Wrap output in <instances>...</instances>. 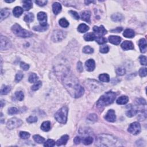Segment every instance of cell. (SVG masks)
<instances>
[{
    "mask_svg": "<svg viewBox=\"0 0 147 147\" xmlns=\"http://www.w3.org/2000/svg\"><path fill=\"white\" fill-rule=\"evenodd\" d=\"M62 80L64 87L73 97L79 98L84 94V88L79 84L76 77L71 73L65 74Z\"/></svg>",
    "mask_w": 147,
    "mask_h": 147,
    "instance_id": "1",
    "label": "cell"
},
{
    "mask_svg": "<svg viewBox=\"0 0 147 147\" xmlns=\"http://www.w3.org/2000/svg\"><path fill=\"white\" fill-rule=\"evenodd\" d=\"M96 145L98 147H119L122 146L120 141L114 136L106 134H102L97 136Z\"/></svg>",
    "mask_w": 147,
    "mask_h": 147,
    "instance_id": "2",
    "label": "cell"
},
{
    "mask_svg": "<svg viewBox=\"0 0 147 147\" xmlns=\"http://www.w3.org/2000/svg\"><path fill=\"white\" fill-rule=\"evenodd\" d=\"M116 93L113 91H108L102 95L97 102V106L102 108L111 104L116 98Z\"/></svg>",
    "mask_w": 147,
    "mask_h": 147,
    "instance_id": "3",
    "label": "cell"
},
{
    "mask_svg": "<svg viewBox=\"0 0 147 147\" xmlns=\"http://www.w3.org/2000/svg\"><path fill=\"white\" fill-rule=\"evenodd\" d=\"M12 31L16 36L21 38L30 37L32 36V34L25 29H23L19 24H15L12 27Z\"/></svg>",
    "mask_w": 147,
    "mask_h": 147,
    "instance_id": "4",
    "label": "cell"
},
{
    "mask_svg": "<svg viewBox=\"0 0 147 147\" xmlns=\"http://www.w3.org/2000/svg\"><path fill=\"white\" fill-rule=\"evenodd\" d=\"M68 108L64 106L56 112L55 115V118L58 122L64 124L67 122L68 115Z\"/></svg>",
    "mask_w": 147,
    "mask_h": 147,
    "instance_id": "5",
    "label": "cell"
},
{
    "mask_svg": "<svg viewBox=\"0 0 147 147\" xmlns=\"http://www.w3.org/2000/svg\"><path fill=\"white\" fill-rule=\"evenodd\" d=\"M23 124V121L21 119L17 118H13L9 119L7 122V127L9 129H13L20 127Z\"/></svg>",
    "mask_w": 147,
    "mask_h": 147,
    "instance_id": "6",
    "label": "cell"
},
{
    "mask_svg": "<svg viewBox=\"0 0 147 147\" xmlns=\"http://www.w3.org/2000/svg\"><path fill=\"white\" fill-rule=\"evenodd\" d=\"M66 34L63 31L60 30H56L54 31L51 36V39L54 42L61 41L65 38Z\"/></svg>",
    "mask_w": 147,
    "mask_h": 147,
    "instance_id": "7",
    "label": "cell"
},
{
    "mask_svg": "<svg viewBox=\"0 0 147 147\" xmlns=\"http://www.w3.org/2000/svg\"><path fill=\"white\" fill-rule=\"evenodd\" d=\"M128 131L134 135H137L141 132V126L139 122L132 123L129 126Z\"/></svg>",
    "mask_w": 147,
    "mask_h": 147,
    "instance_id": "8",
    "label": "cell"
},
{
    "mask_svg": "<svg viewBox=\"0 0 147 147\" xmlns=\"http://www.w3.org/2000/svg\"><path fill=\"white\" fill-rule=\"evenodd\" d=\"M11 42L10 40L6 36H1V50H6L11 47Z\"/></svg>",
    "mask_w": 147,
    "mask_h": 147,
    "instance_id": "9",
    "label": "cell"
},
{
    "mask_svg": "<svg viewBox=\"0 0 147 147\" xmlns=\"http://www.w3.org/2000/svg\"><path fill=\"white\" fill-rule=\"evenodd\" d=\"M37 19L40 22V25L43 27L47 26V16L44 12H39L37 15Z\"/></svg>",
    "mask_w": 147,
    "mask_h": 147,
    "instance_id": "10",
    "label": "cell"
},
{
    "mask_svg": "<svg viewBox=\"0 0 147 147\" xmlns=\"http://www.w3.org/2000/svg\"><path fill=\"white\" fill-rule=\"evenodd\" d=\"M105 119L106 121H109L110 122H115V119H116V115H115L114 110L110 109L107 112L105 116Z\"/></svg>",
    "mask_w": 147,
    "mask_h": 147,
    "instance_id": "11",
    "label": "cell"
},
{
    "mask_svg": "<svg viewBox=\"0 0 147 147\" xmlns=\"http://www.w3.org/2000/svg\"><path fill=\"white\" fill-rule=\"evenodd\" d=\"M91 82H89L88 83V84H89V86L90 88L93 90H98V89L101 90V88H102V84H101L99 83V82L95 81V80H90Z\"/></svg>",
    "mask_w": 147,
    "mask_h": 147,
    "instance_id": "12",
    "label": "cell"
},
{
    "mask_svg": "<svg viewBox=\"0 0 147 147\" xmlns=\"http://www.w3.org/2000/svg\"><path fill=\"white\" fill-rule=\"evenodd\" d=\"M85 66L88 71H93L95 69V63L93 59H89L86 62Z\"/></svg>",
    "mask_w": 147,
    "mask_h": 147,
    "instance_id": "13",
    "label": "cell"
},
{
    "mask_svg": "<svg viewBox=\"0 0 147 147\" xmlns=\"http://www.w3.org/2000/svg\"><path fill=\"white\" fill-rule=\"evenodd\" d=\"M121 48L125 51L129 50V49H133L134 45L132 41H125L121 44Z\"/></svg>",
    "mask_w": 147,
    "mask_h": 147,
    "instance_id": "14",
    "label": "cell"
},
{
    "mask_svg": "<svg viewBox=\"0 0 147 147\" xmlns=\"http://www.w3.org/2000/svg\"><path fill=\"white\" fill-rule=\"evenodd\" d=\"M108 40L110 43L114 45H118L121 41V38L118 36H110Z\"/></svg>",
    "mask_w": 147,
    "mask_h": 147,
    "instance_id": "15",
    "label": "cell"
},
{
    "mask_svg": "<svg viewBox=\"0 0 147 147\" xmlns=\"http://www.w3.org/2000/svg\"><path fill=\"white\" fill-rule=\"evenodd\" d=\"M93 31L101 36L104 35L107 33V31L106 30L103 25H101L100 27L94 26L93 28Z\"/></svg>",
    "mask_w": 147,
    "mask_h": 147,
    "instance_id": "16",
    "label": "cell"
},
{
    "mask_svg": "<svg viewBox=\"0 0 147 147\" xmlns=\"http://www.w3.org/2000/svg\"><path fill=\"white\" fill-rule=\"evenodd\" d=\"M139 46L141 53L146 52L147 51V41L144 38H141L139 41Z\"/></svg>",
    "mask_w": 147,
    "mask_h": 147,
    "instance_id": "17",
    "label": "cell"
},
{
    "mask_svg": "<svg viewBox=\"0 0 147 147\" xmlns=\"http://www.w3.org/2000/svg\"><path fill=\"white\" fill-rule=\"evenodd\" d=\"M10 15V11L8 9H2L0 12V20L2 21Z\"/></svg>",
    "mask_w": 147,
    "mask_h": 147,
    "instance_id": "18",
    "label": "cell"
},
{
    "mask_svg": "<svg viewBox=\"0 0 147 147\" xmlns=\"http://www.w3.org/2000/svg\"><path fill=\"white\" fill-rule=\"evenodd\" d=\"M69 139V136L67 135H63V136H62L58 141H57L56 145L58 146H62V145L66 144V143L67 142Z\"/></svg>",
    "mask_w": 147,
    "mask_h": 147,
    "instance_id": "19",
    "label": "cell"
},
{
    "mask_svg": "<svg viewBox=\"0 0 147 147\" xmlns=\"http://www.w3.org/2000/svg\"><path fill=\"white\" fill-rule=\"evenodd\" d=\"M91 13L89 11H84L81 14V18L83 20L87 23H90Z\"/></svg>",
    "mask_w": 147,
    "mask_h": 147,
    "instance_id": "20",
    "label": "cell"
},
{
    "mask_svg": "<svg viewBox=\"0 0 147 147\" xmlns=\"http://www.w3.org/2000/svg\"><path fill=\"white\" fill-rule=\"evenodd\" d=\"M52 10L55 14H58L62 10V6L60 3L55 2L52 5Z\"/></svg>",
    "mask_w": 147,
    "mask_h": 147,
    "instance_id": "21",
    "label": "cell"
},
{
    "mask_svg": "<svg viewBox=\"0 0 147 147\" xmlns=\"http://www.w3.org/2000/svg\"><path fill=\"white\" fill-rule=\"evenodd\" d=\"M123 35L126 38H132L135 36V32L133 29H126L124 31Z\"/></svg>",
    "mask_w": 147,
    "mask_h": 147,
    "instance_id": "22",
    "label": "cell"
},
{
    "mask_svg": "<svg viewBox=\"0 0 147 147\" xmlns=\"http://www.w3.org/2000/svg\"><path fill=\"white\" fill-rule=\"evenodd\" d=\"M129 101V98L125 95H122L117 99V103L119 105H125L127 104Z\"/></svg>",
    "mask_w": 147,
    "mask_h": 147,
    "instance_id": "23",
    "label": "cell"
},
{
    "mask_svg": "<svg viewBox=\"0 0 147 147\" xmlns=\"http://www.w3.org/2000/svg\"><path fill=\"white\" fill-rule=\"evenodd\" d=\"M23 10L21 7L20 6H16L14 8L13 10V13L14 16L16 17H19L20 16H21V14H23Z\"/></svg>",
    "mask_w": 147,
    "mask_h": 147,
    "instance_id": "24",
    "label": "cell"
},
{
    "mask_svg": "<svg viewBox=\"0 0 147 147\" xmlns=\"http://www.w3.org/2000/svg\"><path fill=\"white\" fill-rule=\"evenodd\" d=\"M96 37V36H95V34H93V33H88V34H86L84 36V40L87 41H93V40H95Z\"/></svg>",
    "mask_w": 147,
    "mask_h": 147,
    "instance_id": "25",
    "label": "cell"
},
{
    "mask_svg": "<svg viewBox=\"0 0 147 147\" xmlns=\"http://www.w3.org/2000/svg\"><path fill=\"white\" fill-rule=\"evenodd\" d=\"M41 129L43 131L48 132L51 129V122L49 121H45L41 125Z\"/></svg>",
    "mask_w": 147,
    "mask_h": 147,
    "instance_id": "26",
    "label": "cell"
},
{
    "mask_svg": "<svg viewBox=\"0 0 147 147\" xmlns=\"http://www.w3.org/2000/svg\"><path fill=\"white\" fill-rule=\"evenodd\" d=\"M23 9L25 11L29 10L32 8V2L31 1H24L23 2Z\"/></svg>",
    "mask_w": 147,
    "mask_h": 147,
    "instance_id": "27",
    "label": "cell"
},
{
    "mask_svg": "<svg viewBox=\"0 0 147 147\" xmlns=\"http://www.w3.org/2000/svg\"><path fill=\"white\" fill-rule=\"evenodd\" d=\"M111 19L114 21H121L124 19V16L121 13H115L111 16Z\"/></svg>",
    "mask_w": 147,
    "mask_h": 147,
    "instance_id": "28",
    "label": "cell"
},
{
    "mask_svg": "<svg viewBox=\"0 0 147 147\" xmlns=\"http://www.w3.org/2000/svg\"><path fill=\"white\" fill-rule=\"evenodd\" d=\"M78 30L80 33H84L89 30V27L87 25H86L85 24H81L79 25Z\"/></svg>",
    "mask_w": 147,
    "mask_h": 147,
    "instance_id": "29",
    "label": "cell"
},
{
    "mask_svg": "<svg viewBox=\"0 0 147 147\" xmlns=\"http://www.w3.org/2000/svg\"><path fill=\"white\" fill-rule=\"evenodd\" d=\"M99 79L101 82H108L110 80V78L109 75L107 74H102L99 76Z\"/></svg>",
    "mask_w": 147,
    "mask_h": 147,
    "instance_id": "30",
    "label": "cell"
},
{
    "mask_svg": "<svg viewBox=\"0 0 147 147\" xmlns=\"http://www.w3.org/2000/svg\"><path fill=\"white\" fill-rule=\"evenodd\" d=\"M34 18V14L32 13H29L27 14L26 15L24 16V20L25 21L27 22V23H31V22L33 21Z\"/></svg>",
    "mask_w": 147,
    "mask_h": 147,
    "instance_id": "31",
    "label": "cell"
},
{
    "mask_svg": "<svg viewBox=\"0 0 147 147\" xmlns=\"http://www.w3.org/2000/svg\"><path fill=\"white\" fill-rule=\"evenodd\" d=\"M33 138H34V140H35V142H36V143H38V144H42V143H44V141H45L44 138L40 136V135H34Z\"/></svg>",
    "mask_w": 147,
    "mask_h": 147,
    "instance_id": "32",
    "label": "cell"
},
{
    "mask_svg": "<svg viewBox=\"0 0 147 147\" xmlns=\"http://www.w3.org/2000/svg\"><path fill=\"white\" fill-rule=\"evenodd\" d=\"M138 112V110L137 109H135V108H132L126 112V114L128 117H132L136 114Z\"/></svg>",
    "mask_w": 147,
    "mask_h": 147,
    "instance_id": "33",
    "label": "cell"
},
{
    "mask_svg": "<svg viewBox=\"0 0 147 147\" xmlns=\"http://www.w3.org/2000/svg\"><path fill=\"white\" fill-rule=\"evenodd\" d=\"M93 138L91 136H87L86 137L83 138L82 143L84 145H89L91 144L93 142Z\"/></svg>",
    "mask_w": 147,
    "mask_h": 147,
    "instance_id": "34",
    "label": "cell"
},
{
    "mask_svg": "<svg viewBox=\"0 0 147 147\" xmlns=\"http://www.w3.org/2000/svg\"><path fill=\"white\" fill-rule=\"evenodd\" d=\"M38 79V76L35 73H32L29 75L28 80L30 83H36Z\"/></svg>",
    "mask_w": 147,
    "mask_h": 147,
    "instance_id": "35",
    "label": "cell"
},
{
    "mask_svg": "<svg viewBox=\"0 0 147 147\" xmlns=\"http://www.w3.org/2000/svg\"><path fill=\"white\" fill-rule=\"evenodd\" d=\"M10 87L8 86H4L2 87L1 90V94L2 95H6L10 91Z\"/></svg>",
    "mask_w": 147,
    "mask_h": 147,
    "instance_id": "36",
    "label": "cell"
},
{
    "mask_svg": "<svg viewBox=\"0 0 147 147\" xmlns=\"http://www.w3.org/2000/svg\"><path fill=\"white\" fill-rule=\"evenodd\" d=\"M95 40H96V41L99 44H104L107 42L106 41V38L102 36L97 37L96 38H95Z\"/></svg>",
    "mask_w": 147,
    "mask_h": 147,
    "instance_id": "37",
    "label": "cell"
},
{
    "mask_svg": "<svg viewBox=\"0 0 147 147\" xmlns=\"http://www.w3.org/2000/svg\"><path fill=\"white\" fill-rule=\"evenodd\" d=\"M59 25L60 26L63 27V28H67L69 25V23L67 21V20H66L65 18H61L59 21Z\"/></svg>",
    "mask_w": 147,
    "mask_h": 147,
    "instance_id": "38",
    "label": "cell"
},
{
    "mask_svg": "<svg viewBox=\"0 0 147 147\" xmlns=\"http://www.w3.org/2000/svg\"><path fill=\"white\" fill-rule=\"evenodd\" d=\"M116 73L119 76H122L126 74V70L123 67H118L116 69Z\"/></svg>",
    "mask_w": 147,
    "mask_h": 147,
    "instance_id": "39",
    "label": "cell"
},
{
    "mask_svg": "<svg viewBox=\"0 0 147 147\" xmlns=\"http://www.w3.org/2000/svg\"><path fill=\"white\" fill-rule=\"evenodd\" d=\"M55 142L54 140H52V139H48L44 143V146L48 147H52L55 146Z\"/></svg>",
    "mask_w": 147,
    "mask_h": 147,
    "instance_id": "40",
    "label": "cell"
},
{
    "mask_svg": "<svg viewBox=\"0 0 147 147\" xmlns=\"http://www.w3.org/2000/svg\"><path fill=\"white\" fill-rule=\"evenodd\" d=\"M83 52L85 54H92L94 52V49L92 48L91 47H89V46H86L83 48Z\"/></svg>",
    "mask_w": 147,
    "mask_h": 147,
    "instance_id": "41",
    "label": "cell"
},
{
    "mask_svg": "<svg viewBox=\"0 0 147 147\" xmlns=\"http://www.w3.org/2000/svg\"><path fill=\"white\" fill-rule=\"evenodd\" d=\"M42 86V82L41 81H38L37 82H36V83L34 84V86H32L31 89L33 91H36L40 89V87H41Z\"/></svg>",
    "mask_w": 147,
    "mask_h": 147,
    "instance_id": "42",
    "label": "cell"
},
{
    "mask_svg": "<svg viewBox=\"0 0 147 147\" xmlns=\"http://www.w3.org/2000/svg\"><path fill=\"white\" fill-rule=\"evenodd\" d=\"M48 27V26H45V27H43L41 26V25H38V26H36V27H34V29L35 31H40V32H43V31H45L47 29Z\"/></svg>",
    "mask_w": 147,
    "mask_h": 147,
    "instance_id": "43",
    "label": "cell"
},
{
    "mask_svg": "<svg viewBox=\"0 0 147 147\" xmlns=\"http://www.w3.org/2000/svg\"><path fill=\"white\" fill-rule=\"evenodd\" d=\"M16 98L18 100L20 101H23L24 99V93L22 91H17L15 94Z\"/></svg>",
    "mask_w": 147,
    "mask_h": 147,
    "instance_id": "44",
    "label": "cell"
},
{
    "mask_svg": "<svg viewBox=\"0 0 147 147\" xmlns=\"http://www.w3.org/2000/svg\"><path fill=\"white\" fill-rule=\"evenodd\" d=\"M20 136L21 139H27L30 137V134L26 132H20Z\"/></svg>",
    "mask_w": 147,
    "mask_h": 147,
    "instance_id": "45",
    "label": "cell"
},
{
    "mask_svg": "<svg viewBox=\"0 0 147 147\" xmlns=\"http://www.w3.org/2000/svg\"><path fill=\"white\" fill-rule=\"evenodd\" d=\"M23 76H24L23 74L22 73L21 71H18V72L17 73V74H16V77H15L16 81L17 82H20V80H22V79H23Z\"/></svg>",
    "mask_w": 147,
    "mask_h": 147,
    "instance_id": "46",
    "label": "cell"
},
{
    "mask_svg": "<svg viewBox=\"0 0 147 147\" xmlns=\"http://www.w3.org/2000/svg\"><path fill=\"white\" fill-rule=\"evenodd\" d=\"M147 68H141L139 70V75L141 77H145L147 76Z\"/></svg>",
    "mask_w": 147,
    "mask_h": 147,
    "instance_id": "47",
    "label": "cell"
},
{
    "mask_svg": "<svg viewBox=\"0 0 147 147\" xmlns=\"http://www.w3.org/2000/svg\"><path fill=\"white\" fill-rule=\"evenodd\" d=\"M18 110L16 108H14V107L9 108L8 110V113L10 115L15 114L18 113Z\"/></svg>",
    "mask_w": 147,
    "mask_h": 147,
    "instance_id": "48",
    "label": "cell"
},
{
    "mask_svg": "<svg viewBox=\"0 0 147 147\" xmlns=\"http://www.w3.org/2000/svg\"><path fill=\"white\" fill-rule=\"evenodd\" d=\"M109 48L108 45H102L100 47V52L103 54H106L109 52Z\"/></svg>",
    "mask_w": 147,
    "mask_h": 147,
    "instance_id": "49",
    "label": "cell"
},
{
    "mask_svg": "<svg viewBox=\"0 0 147 147\" xmlns=\"http://www.w3.org/2000/svg\"><path fill=\"white\" fill-rule=\"evenodd\" d=\"M27 121L29 124L36 122L37 121V118L35 116H30L27 119Z\"/></svg>",
    "mask_w": 147,
    "mask_h": 147,
    "instance_id": "50",
    "label": "cell"
},
{
    "mask_svg": "<svg viewBox=\"0 0 147 147\" xmlns=\"http://www.w3.org/2000/svg\"><path fill=\"white\" fill-rule=\"evenodd\" d=\"M87 119L91 121H96L97 119H98V117H97V115L95 114H90L88 116Z\"/></svg>",
    "mask_w": 147,
    "mask_h": 147,
    "instance_id": "51",
    "label": "cell"
},
{
    "mask_svg": "<svg viewBox=\"0 0 147 147\" xmlns=\"http://www.w3.org/2000/svg\"><path fill=\"white\" fill-rule=\"evenodd\" d=\"M69 13L71 15L73 16V17L75 19H76V20L79 19V16L78 13L77 12H75V11H73V10L69 11Z\"/></svg>",
    "mask_w": 147,
    "mask_h": 147,
    "instance_id": "52",
    "label": "cell"
},
{
    "mask_svg": "<svg viewBox=\"0 0 147 147\" xmlns=\"http://www.w3.org/2000/svg\"><path fill=\"white\" fill-rule=\"evenodd\" d=\"M139 59H140V63L142 64V65H144V66L147 65V58H146V56H140Z\"/></svg>",
    "mask_w": 147,
    "mask_h": 147,
    "instance_id": "53",
    "label": "cell"
},
{
    "mask_svg": "<svg viewBox=\"0 0 147 147\" xmlns=\"http://www.w3.org/2000/svg\"><path fill=\"white\" fill-rule=\"evenodd\" d=\"M136 103L137 104L139 105H146L147 104L146 103V101L144 100V99L143 98H138L136 100Z\"/></svg>",
    "mask_w": 147,
    "mask_h": 147,
    "instance_id": "54",
    "label": "cell"
},
{
    "mask_svg": "<svg viewBox=\"0 0 147 147\" xmlns=\"http://www.w3.org/2000/svg\"><path fill=\"white\" fill-rule=\"evenodd\" d=\"M20 67H21V69H23L24 70L27 71L29 69V64L25 63L24 62H21V63H20Z\"/></svg>",
    "mask_w": 147,
    "mask_h": 147,
    "instance_id": "55",
    "label": "cell"
},
{
    "mask_svg": "<svg viewBox=\"0 0 147 147\" xmlns=\"http://www.w3.org/2000/svg\"><path fill=\"white\" fill-rule=\"evenodd\" d=\"M35 3L40 6H43L47 3V1H36Z\"/></svg>",
    "mask_w": 147,
    "mask_h": 147,
    "instance_id": "56",
    "label": "cell"
},
{
    "mask_svg": "<svg viewBox=\"0 0 147 147\" xmlns=\"http://www.w3.org/2000/svg\"><path fill=\"white\" fill-rule=\"evenodd\" d=\"M77 69H78V71L80 73L82 72L83 70V67L82 62H78V64H77Z\"/></svg>",
    "mask_w": 147,
    "mask_h": 147,
    "instance_id": "57",
    "label": "cell"
},
{
    "mask_svg": "<svg viewBox=\"0 0 147 147\" xmlns=\"http://www.w3.org/2000/svg\"><path fill=\"white\" fill-rule=\"evenodd\" d=\"M122 27H118V28H115V29H111V30H110V31L113 33H119L121 32V31H122Z\"/></svg>",
    "mask_w": 147,
    "mask_h": 147,
    "instance_id": "58",
    "label": "cell"
},
{
    "mask_svg": "<svg viewBox=\"0 0 147 147\" xmlns=\"http://www.w3.org/2000/svg\"><path fill=\"white\" fill-rule=\"evenodd\" d=\"M81 138H80V137H79V136H76V137L74 139V143H75V144H79V143H80V141H81Z\"/></svg>",
    "mask_w": 147,
    "mask_h": 147,
    "instance_id": "59",
    "label": "cell"
},
{
    "mask_svg": "<svg viewBox=\"0 0 147 147\" xmlns=\"http://www.w3.org/2000/svg\"><path fill=\"white\" fill-rule=\"evenodd\" d=\"M94 1H85V3H86V5H89V3H94Z\"/></svg>",
    "mask_w": 147,
    "mask_h": 147,
    "instance_id": "60",
    "label": "cell"
},
{
    "mask_svg": "<svg viewBox=\"0 0 147 147\" xmlns=\"http://www.w3.org/2000/svg\"><path fill=\"white\" fill-rule=\"evenodd\" d=\"M6 2H8V3H12V2H14V0H13V1H7V0H5V1Z\"/></svg>",
    "mask_w": 147,
    "mask_h": 147,
    "instance_id": "61",
    "label": "cell"
},
{
    "mask_svg": "<svg viewBox=\"0 0 147 147\" xmlns=\"http://www.w3.org/2000/svg\"><path fill=\"white\" fill-rule=\"evenodd\" d=\"M4 104H5V103H4V104H3V101L1 100V107L2 108L3 106V105H4Z\"/></svg>",
    "mask_w": 147,
    "mask_h": 147,
    "instance_id": "62",
    "label": "cell"
}]
</instances>
